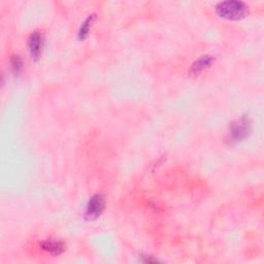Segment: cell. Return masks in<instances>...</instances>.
<instances>
[{
	"instance_id": "obj_8",
	"label": "cell",
	"mask_w": 264,
	"mask_h": 264,
	"mask_svg": "<svg viewBox=\"0 0 264 264\" xmlns=\"http://www.w3.org/2000/svg\"><path fill=\"white\" fill-rule=\"evenodd\" d=\"M10 65H11V70H13V72L18 75L20 74V72L22 71L23 68V62H22V59L20 58L19 56H13L10 59Z\"/></svg>"
},
{
	"instance_id": "obj_5",
	"label": "cell",
	"mask_w": 264,
	"mask_h": 264,
	"mask_svg": "<svg viewBox=\"0 0 264 264\" xmlns=\"http://www.w3.org/2000/svg\"><path fill=\"white\" fill-rule=\"evenodd\" d=\"M40 247L47 253L54 256H58L65 251V245L63 242H60V240H44V242L40 243Z\"/></svg>"
},
{
	"instance_id": "obj_1",
	"label": "cell",
	"mask_w": 264,
	"mask_h": 264,
	"mask_svg": "<svg viewBox=\"0 0 264 264\" xmlns=\"http://www.w3.org/2000/svg\"><path fill=\"white\" fill-rule=\"evenodd\" d=\"M217 14L226 20H240L248 15L249 7L242 1H224L216 7Z\"/></svg>"
},
{
	"instance_id": "obj_6",
	"label": "cell",
	"mask_w": 264,
	"mask_h": 264,
	"mask_svg": "<svg viewBox=\"0 0 264 264\" xmlns=\"http://www.w3.org/2000/svg\"><path fill=\"white\" fill-rule=\"evenodd\" d=\"M214 59L213 57L211 56H202L200 57L199 59H197L195 61L191 67V73L194 75H198L200 73H202L203 71H205L206 68H209L212 63H213Z\"/></svg>"
},
{
	"instance_id": "obj_3",
	"label": "cell",
	"mask_w": 264,
	"mask_h": 264,
	"mask_svg": "<svg viewBox=\"0 0 264 264\" xmlns=\"http://www.w3.org/2000/svg\"><path fill=\"white\" fill-rule=\"evenodd\" d=\"M251 131V124L248 118H240L233 122L229 130V137L232 142H240L248 137Z\"/></svg>"
},
{
	"instance_id": "obj_2",
	"label": "cell",
	"mask_w": 264,
	"mask_h": 264,
	"mask_svg": "<svg viewBox=\"0 0 264 264\" xmlns=\"http://www.w3.org/2000/svg\"><path fill=\"white\" fill-rule=\"evenodd\" d=\"M106 209V199L102 194H94L92 196L86 206L85 211V217L88 221L96 220L97 218L101 216Z\"/></svg>"
},
{
	"instance_id": "obj_7",
	"label": "cell",
	"mask_w": 264,
	"mask_h": 264,
	"mask_svg": "<svg viewBox=\"0 0 264 264\" xmlns=\"http://www.w3.org/2000/svg\"><path fill=\"white\" fill-rule=\"evenodd\" d=\"M94 20H95V15H91L85 20V22L83 23L81 28H79V31H78V38L79 39L84 40L88 37L90 28L92 26V23H93Z\"/></svg>"
},
{
	"instance_id": "obj_4",
	"label": "cell",
	"mask_w": 264,
	"mask_h": 264,
	"mask_svg": "<svg viewBox=\"0 0 264 264\" xmlns=\"http://www.w3.org/2000/svg\"><path fill=\"white\" fill-rule=\"evenodd\" d=\"M28 48L32 58L38 59L42 51V37L38 32H33L28 38Z\"/></svg>"
}]
</instances>
